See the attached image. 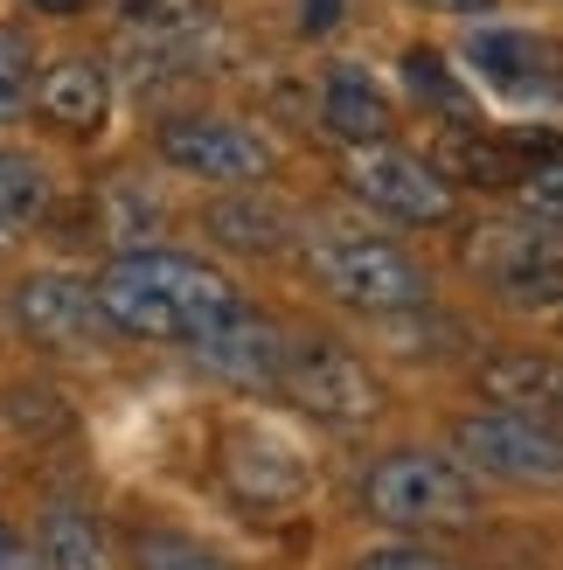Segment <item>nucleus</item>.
Instances as JSON below:
<instances>
[{
	"label": "nucleus",
	"mask_w": 563,
	"mask_h": 570,
	"mask_svg": "<svg viewBox=\"0 0 563 570\" xmlns=\"http://www.w3.org/2000/svg\"><path fill=\"white\" fill-rule=\"evenodd\" d=\"M98 306L111 334H139V341H203L216 334L223 321H237L244 313V293L230 272H216L203 258H188V250H119L105 272H98Z\"/></svg>",
	"instance_id": "obj_1"
},
{
	"label": "nucleus",
	"mask_w": 563,
	"mask_h": 570,
	"mask_svg": "<svg viewBox=\"0 0 563 570\" xmlns=\"http://www.w3.org/2000/svg\"><path fill=\"white\" fill-rule=\"evenodd\" d=\"M362 501L389 529H466V522H481V480L453 452H425V445L383 452L369 466V480H362Z\"/></svg>",
	"instance_id": "obj_2"
},
{
	"label": "nucleus",
	"mask_w": 563,
	"mask_h": 570,
	"mask_svg": "<svg viewBox=\"0 0 563 570\" xmlns=\"http://www.w3.org/2000/svg\"><path fill=\"white\" fill-rule=\"evenodd\" d=\"M306 272L355 313H417L432 299V278L411 250L362 237V230H320L306 244Z\"/></svg>",
	"instance_id": "obj_3"
},
{
	"label": "nucleus",
	"mask_w": 563,
	"mask_h": 570,
	"mask_svg": "<svg viewBox=\"0 0 563 570\" xmlns=\"http://www.w3.org/2000/svg\"><path fill=\"white\" fill-rule=\"evenodd\" d=\"M453 460L473 480H515V488H563V432L522 411H466L453 424Z\"/></svg>",
	"instance_id": "obj_4"
},
{
	"label": "nucleus",
	"mask_w": 563,
	"mask_h": 570,
	"mask_svg": "<svg viewBox=\"0 0 563 570\" xmlns=\"http://www.w3.org/2000/svg\"><path fill=\"white\" fill-rule=\"evenodd\" d=\"M466 265L515 306L563 299V230L556 223H487V230H473Z\"/></svg>",
	"instance_id": "obj_5"
},
{
	"label": "nucleus",
	"mask_w": 563,
	"mask_h": 570,
	"mask_svg": "<svg viewBox=\"0 0 563 570\" xmlns=\"http://www.w3.org/2000/svg\"><path fill=\"white\" fill-rule=\"evenodd\" d=\"M160 160L181 167L195 181H230V188H258L278 154L265 132H250L244 119H216V111H181L160 126Z\"/></svg>",
	"instance_id": "obj_6"
},
{
	"label": "nucleus",
	"mask_w": 563,
	"mask_h": 570,
	"mask_svg": "<svg viewBox=\"0 0 563 570\" xmlns=\"http://www.w3.org/2000/svg\"><path fill=\"white\" fill-rule=\"evenodd\" d=\"M14 327L49 355H105L111 348V321L98 293L70 272H36L14 285Z\"/></svg>",
	"instance_id": "obj_7"
},
{
	"label": "nucleus",
	"mask_w": 563,
	"mask_h": 570,
	"mask_svg": "<svg viewBox=\"0 0 563 570\" xmlns=\"http://www.w3.org/2000/svg\"><path fill=\"white\" fill-rule=\"evenodd\" d=\"M278 390L320 424H369L383 411V383L348 348H334V341H293Z\"/></svg>",
	"instance_id": "obj_8"
},
{
	"label": "nucleus",
	"mask_w": 563,
	"mask_h": 570,
	"mask_svg": "<svg viewBox=\"0 0 563 570\" xmlns=\"http://www.w3.org/2000/svg\"><path fill=\"white\" fill-rule=\"evenodd\" d=\"M348 188L397 223H445L453 216V188L438 181V167L425 154L389 147V139L383 147H348Z\"/></svg>",
	"instance_id": "obj_9"
},
{
	"label": "nucleus",
	"mask_w": 563,
	"mask_h": 570,
	"mask_svg": "<svg viewBox=\"0 0 563 570\" xmlns=\"http://www.w3.org/2000/svg\"><path fill=\"white\" fill-rule=\"evenodd\" d=\"M223 480L258 508H286V501L306 494L314 466H306V452L278 432V424H237V432L223 439Z\"/></svg>",
	"instance_id": "obj_10"
},
{
	"label": "nucleus",
	"mask_w": 563,
	"mask_h": 570,
	"mask_svg": "<svg viewBox=\"0 0 563 570\" xmlns=\"http://www.w3.org/2000/svg\"><path fill=\"white\" fill-rule=\"evenodd\" d=\"M286 348L293 341L278 334L271 321H250V313H237V321H223L216 334L188 341V355L209 368V376L237 383V390H278V376H286Z\"/></svg>",
	"instance_id": "obj_11"
},
{
	"label": "nucleus",
	"mask_w": 563,
	"mask_h": 570,
	"mask_svg": "<svg viewBox=\"0 0 563 570\" xmlns=\"http://www.w3.org/2000/svg\"><path fill=\"white\" fill-rule=\"evenodd\" d=\"M36 105H42V119L63 126V132H98L105 111H111V77H105L98 56H63V63L42 70Z\"/></svg>",
	"instance_id": "obj_12"
},
{
	"label": "nucleus",
	"mask_w": 563,
	"mask_h": 570,
	"mask_svg": "<svg viewBox=\"0 0 563 570\" xmlns=\"http://www.w3.org/2000/svg\"><path fill=\"white\" fill-rule=\"evenodd\" d=\"M320 126L342 139V147H383L389 126H397V111H389L383 83H369L355 63H342L320 83Z\"/></svg>",
	"instance_id": "obj_13"
},
{
	"label": "nucleus",
	"mask_w": 563,
	"mask_h": 570,
	"mask_svg": "<svg viewBox=\"0 0 563 570\" xmlns=\"http://www.w3.org/2000/svg\"><path fill=\"white\" fill-rule=\"evenodd\" d=\"M481 390L494 396L501 411L543 417V424L563 432V362L556 355H494L481 368Z\"/></svg>",
	"instance_id": "obj_14"
},
{
	"label": "nucleus",
	"mask_w": 563,
	"mask_h": 570,
	"mask_svg": "<svg viewBox=\"0 0 563 570\" xmlns=\"http://www.w3.org/2000/svg\"><path fill=\"white\" fill-rule=\"evenodd\" d=\"M466 63L494 91H543V42L529 28H473L466 36Z\"/></svg>",
	"instance_id": "obj_15"
},
{
	"label": "nucleus",
	"mask_w": 563,
	"mask_h": 570,
	"mask_svg": "<svg viewBox=\"0 0 563 570\" xmlns=\"http://www.w3.org/2000/svg\"><path fill=\"white\" fill-rule=\"evenodd\" d=\"M438 181L453 188V181H466V188H515V175H522V160L508 154V139H481V126H453L438 139Z\"/></svg>",
	"instance_id": "obj_16"
},
{
	"label": "nucleus",
	"mask_w": 563,
	"mask_h": 570,
	"mask_svg": "<svg viewBox=\"0 0 563 570\" xmlns=\"http://www.w3.org/2000/svg\"><path fill=\"white\" fill-rule=\"evenodd\" d=\"M209 237L223 250H250V258H271L293 237V216L271 203V195H230V203L209 209Z\"/></svg>",
	"instance_id": "obj_17"
},
{
	"label": "nucleus",
	"mask_w": 563,
	"mask_h": 570,
	"mask_svg": "<svg viewBox=\"0 0 563 570\" xmlns=\"http://www.w3.org/2000/svg\"><path fill=\"white\" fill-rule=\"evenodd\" d=\"M36 563L42 570H111L105 529L83 515V508H49L42 535H36Z\"/></svg>",
	"instance_id": "obj_18"
},
{
	"label": "nucleus",
	"mask_w": 563,
	"mask_h": 570,
	"mask_svg": "<svg viewBox=\"0 0 563 570\" xmlns=\"http://www.w3.org/2000/svg\"><path fill=\"white\" fill-rule=\"evenodd\" d=\"M49 209V167L36 154L0 147V230H21Z\"/></svg>",
	"instance_id": "obj_19"
},
{
	"label": "nucleus",
	"mask_w": 563,
	"mask_h": 570,
	"mask_svg": "<svg viewBox=\"0 0 563 570\" xmlns=\"http://www.w3.org/2000/svg\"><path fill=\"white\" fill-rule=\"evenodd\" d=\"M132 570H237L230 557L203 550L195 535H175V529H147L132 543Z\"/></svg>",
	"instance_id": "obj_20"
},
{
	"label": "nucleus",
	"mask_w": 563,
	"mask_h": 570,
	"mask_svg": "<svg viewBox=\"0 0 563 570\" xmlns=\"http://www.w3.org/2000/svg\"><path fill=\"white\" fill-rule=\"evenodd\" d=\"M28 98H36V42L21 28H0V126L21 119Z\"/></svg>",
	"instance_id": "obj_21"
},
{
	"label": "nucleus",
	"mask_w": 563,
	"mask_h": 570,
	"mask_svg": "<svg viewBox=\"0 0 563 570\" xmlns=\"http://www.w3.org/2000/svg\"><path fill=\"white\" fill-rule=\"evenodd\" d=\"M404 83H411L425 105H438V111H466V77L445 70L438 49H404Z\"/></svg>",
	"instance_id": "obj_22"
},
{
	"label": "nucleus",
	"mask_w": 563,
	"mask_h": 570,
	"mask_svg": "<svg viewBox=\"0 0 563 570\" xmlns=\"http://www.w3.org/2000/svg\"><path fill=\"white\" fill-rule=\"evenodd\" d=\"M132 36H175V28H203V0H111Z\"/></svg>",
	"instance_id": "obj_23"
},
{
	"label": "nucleus",
	"mask_w": 563,
	"mask_h": 570,
	"mask_svg": "<svg viewBox=\"0 0 563 570\" xmlns=\"http://www.w3.org/2000/svg\"><path fill=\"white\" fill-rule=\"evenodd\" d=\"M515 188H522V203H529L536 223H563V154L556 160H529L515 175Z\"/></svg>",
	"instance_id": "obj_24"
},
{
	"label": "nucleus",
	"mask_w": 563,
	"mask_h": 570,
	"mask_svg": "<svg viewBox=\"0 0 563 570\" xmlns=\"http://www.w3.org/2000/svg\"><path fill=\"white\" fill-rule=\"evenodd\" d=\"M355 570H445L432 550H417V543H383V550H362Z\"/></svg>",
	"instance_id": "obj_25"
},
{
	"label": "nucleus",
	"mask_w": 563,
	"mask_h": 570,
	"mask_svg": "<svg viewBox=\"0 0 563 570\" xmlns=\"http://www.w3.org/2000/svg\"><path fill=\"white\" fill-rule=\"evenodd\" d=\"M342 14H348V0H299V28H306V36H334Z\"/></svg>",
	"instance_id": "obj_26"
},
{
	"label": "nucleus",
	"mask_w": 563,
	"mask_h": 570,
	"mask_svg": "<svg viewBox=\"0 0 563 570\" xmlns=\"http://www.w3.org/2000/svg\"><path fill=\"white\" fill-rule=\"evenodd\" d=\"M0 570H42V563H36V550L14 543V529H8V522H0Z\"/></svg>",
	"instance_id": "obj_27"
},
{
	"label": "nucleus",
	"mask_w": 563,
	"mask_h": 570,
	"mask_svg": "<svg viewBox=\"0 0 563 570\" xmlns=\"http://www.w3.org/2000/svg\"><path fill=\"white\" fill-rule=\"evenodd\" d=\"M432 14H494V0H425Z\"/></svg>",
	"instance_id": "obj_28"
},
{
	"label": "nucleus",
	"mask_w": 563,
	"mask_h": 570,
	"mask_svg": "<svg viewBox=\"0 0 563 570\" xmlns=\"http://www.w3.org/2000/svg\"><path fill=\"white\" fill-rule=\"evenodd\" d=\"M21 8H36V14H77L83 0H21Z\"/></svg>",
	"instance_id": "obj_29"
},
{
	"label": "nucleus",
	"mask_w": 563,
	"mask_h": 570,
	"mask_svg": "<svg viewBox=\"0 0 563 570\" xmlns=\"http://www.w3.org/2000/svg\"><path fill=\"white\" fill-rule=\"evenodd\" d=\"M8 237H14V230H0V250H8Z\"/></svg>",
	"instance_id": "obj_30"
}]
</instances>
